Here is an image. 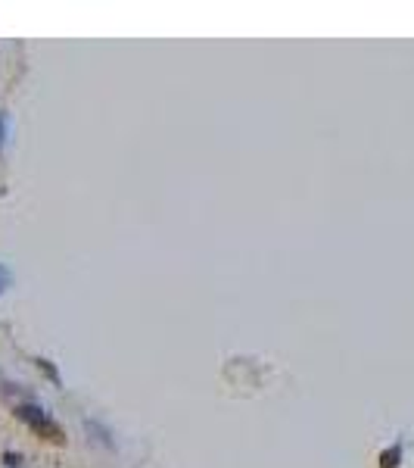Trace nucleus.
<instances>
[{
  "label": "nucleus",
  "instance_id": "obj_1",
  "mask_svg": "<svg viewBox=\"0 0 414 468\" xmlns=\"http://www.w3.org/2000/svg\"><path fill=\"white\" fill-rule=\"evenodd\" d=\"M16 415H19V419L25 422V424H32L34 431H41V434H50V437H56V441H60V428H56L53 419L44 412L38 403H19Z\"/></svg>",
  "mask_w": 414,
  "mask_h": 468
},
{
  "label": "nucleus",
  "instance_id": "obj_2",
  "mask_svg": "<svg viewBox=\"0 0 414 468\" xmlns=\"http://www.w3.org/2000/svg\"><path fill=\"white\" fill-rule=\"evenodd\" d=\"M399 459H402V450H399V446H392V450H387V453L380 456V465H383V468H396Z\"/></svg>",
  "mask_w": 414,
  "mask_h": 468
},
{
  "label": "nucleus",
  "instance_id": "obj_3",
  "mask_svg": "<svg viewBox=\"0 0 414 468\" xmlns=\"http://www.w3.org/2000/svg\"><path fill=\"white\" fill-rule=\"evenodd\" d=\"M6 287H10V269H6V265L0 263V293H4Z\"/></svg>",
  "mask_w": 414,
  "mask_h": 468
},
{
  "label": "nucleus",
  "instance_id": "obj_4",
  "mask_svg": "<svg viewBox=\"0 0 414 468\" xmlns=\"http://www.w3.org/2000/svg\"><path fill=\"white\" fill-rule=\"evenodd\" d=\"M4 125H6V119L0 116V144H4Z\"/></svg>",
  "mask_w": 414,
  "mask_h": 468
}]
</instances>
